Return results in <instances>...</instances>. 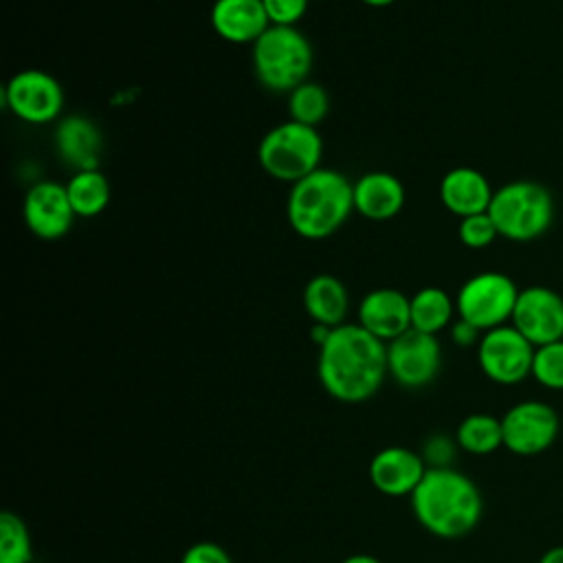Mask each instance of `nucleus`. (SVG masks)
<instances>
[{
    "label": "nucleus",
    "mask_w": 563,
    "mask_h": 563,
    "mask_svg": "<svg viewBox=\"0 0 563 563\" xmlns=\"http://www.w3.org/2000/svg\"><path fill=\"white\" fill-rule=\"evenodd\" d=\"M387 374V343L358 323L332 328L328 339L319 345V383L341 402H363L372 398Z\"/></svg>",
    "instance_id": "obj_1"
},
{
    "label": "nucleus",
    "mask_w": 563,
    "mask_h": 563,
    "mask_svg": "<svg viewBox=\"0 0 563 563\" xmlns=\"http://www.w3.org/2000/svg\"><path fill=\"white\" fill-rule=\"evenodd\" d=\"M409 499L418 523L440 539L468 534L484 512L477 484L451 466H429Z\"/></svg>",
    "instance_id": "obj_2"
},
{
    "label": "nucleus",
    "mask_w": 563,
    "mask_h": 563,
    "mask_svg": "<svg viewBox=\"0 0 563 563\" xmlns=\"http://www.w3.org/2000/svg\"><path fill=\"white\" fill-rule=\"evenodd\" d=\"M352 185L330 167H319L292 183L286 198L290 229L303 240H325L336 233L354 211Z\"/></svg>",
    "instance_id": "obj_3"
},
{
    "label": "nucleus",
    "mask_w": 563,
    "mask_h": 563,
    "mask_svg": "<svg viewBox=\"0 0 563 563\" xmlns=\"http://www.w3.org/2000/svg\"><path fill=\"white\" fill-rule=\"evenodd\" d=\"M255 79L271 92H290L308 81L314 51L297 26H268L251 48Z\"/></svg>",
    "instance_id": "obj_4"
},
{
    "label": "nucleus",
    "mask_w": 563,
    "mask_h": 563,
    "mask_svg": "<svg viewBox=\"0 0 563 563\" xmlns=\"http://www.w3.org/2000/svg\"><path fill=\"white\" fill-rule=\"evenodd\" d=\"M488 216L501 238L510 242H532L541 238L554 220V198L537 180H510L495 189Z\"/></svg>",
    "instance_id": "obj_5"
},
{
    "label": "nucleus",
    "mask_w": 563,
    "mask_h": 563,
    "mask_svg": "<svg viewBox=\"0 0 563 563\" xmlns=\"http://www.w3.org/2000/svg\"><path fill=\"white\" fill-rule=\"evenodd\" d=\"M323 139L312 125L286 119L273 125L257 145L260 167L275 180L297 183L321 167Z\"/></svg>",
    "instance_id": "obj_6"
},
{
    "label": "nucleus",
    "mask_w": 563,
    "mask_h": 563,
    "mask_svg": "<svg viewBox=\"0 0 563 563\" xmlns=\"http://www.w3.org/2000/svg\"><path fill=\"white\" fill-rule=\"evenodd\" d=\"M517 297L519 288L506 273L484 271L460 286L455 295V310L460 319L486 332L506 325L512 319Z\"/></svg>",
    "instance_id": "obj_7"
},
{
    "label": "nucleus",
    "mask_w": 563,
    "mask_h": 563,
    "mask_svg": "<svg viewBox=\"0 0 563 563\" xmlns=\"http://www.w3.org/2000/svg\"><path fill=\"white\" fill-rule=\"evenodd\" d=\"M2 103L20 121L46 125L59 121L64 110V88L51 73L24 68L2 86Z\"/></svg>",
    "instance_id": "obj_8"
},
{
    "label": "nucleus",
    "mask_w": 563,
    "mask_h": 563,
    "mask_svg": "<svg viewBox=\"0 0 563 563\" xmlns=\"http://www.w3.org/2000/svg\"><path fill=\"white\" fill-rule=\"evenodd\" d=\"M534 345L510 323L486 330L477 343V363L497 385H517L532 374Z\"/></svg>",
    "instance_id": "obj_9"
},
{
    "label": "nucleus",
    "mask_w": 563,
    "mask_h": 563,
    "mask_svg": "<svg viewBox=\"0 0 563 563\" xmlns=\"http://www.w3.org/2000/svg\"><path fill=\"white\" fill-rule=\"evenodd\" d=\"M559 413L543 400L515 402L501 416L504 446L521 457L548 451L559 435Z\"/></svg>",
    "instance_id": "obj_10"
},
{
    "label": "nucleus",
    "mask_w": 563,
    "mask_h": 563,
    "mask_svg": "<svg viewBox=\"0 0 563 563\" xmlns=\"http://www.w3.org/2000/svg\"><path fill=\"white\" fill-rule=\"evenodd\" d=\"M442 367V347L438 336L407 330L387 343V372L407 389L429 385Z\"/></svg>",
    "instance_id": "obj_11"
},
{
    "label": "nucleus",
    "mask_w": 563,
    "mask_h": 563,
    "mask_svg": "<svg viewBox=\"0 0 563 563\" xmlns=\"http://www.w3.org/2000/svg\"><path fill=\"white\" fill-rule=\"evenodd\" d=\"M26 229L46 242L62 240L75 224L77 213L66 194V185L55 180H37L29 187L22 205Z\"/></svg>",
    "instance_id": "obj_12"
},
{
    "label": "nucleus",
    "mask_w": 563,
    "mask_h": 563,
    "mask_svg": "<svg viewBox=\"0 0 563 563\" xmlns=\"http://www.w3.org/2000/svg\"><path fill=\"white\" fill-rule=\"evenodd\" d=\"M510 323L534 345L563 339V297L548 286L519 290Z\"/></svg>",
    "instance_id": "obj_13"
},
{
    "label": "nucleus",
    "mask_w": 563,
    "mask_h": 563,
    "mask_svg": "<svg viewBox=\"0 0 563 563\" xmlns=\"http://www.w3.org/2000/svg\"><path fill=\"white\" fill-rule=\"evenodd\" d=\"M356 323L383 343H389L411 330L409 297L398 288H374L361 299Z\"/></svg>",
    "instance_id": "obj_14"
},
{
    "label": "nucleus",
    "mask_w": 563,
    "mask_h": 563,
    "mask_svg": "<svg viewBox=\"0 0 563 563\" xmlns=\"http://www.w3.org/2000/svg\"><path fill=\"white\" fill-rule=\"evenodd\" d=\"M427 468L420 453L407 446H385L369 460V482L387 497H411Z\"/></svg>",
    "instance_id": "obj_15"
},
{
    "label": "nucleus",
    "mask_w": 563,
    "mask_h": 563,
    "mask_svg": "<svg viewBox=\"0 0 563 563\" xmlns=\"http://www.w3.org/2000/svg\"><path fill=\"white\" fill-rule=\"evenodd\" d=\"M53 145L57 150V156L75 172L99 169L103 136L92 119L84 114L62 117L53 132Z\"/></svg>",
    "instance_id": "obj_16"
},
{
    "label": "nucleus",
    "mask_w": 563,
    "mask_h": 563,
    "mask_svg": "<svg viewBox=\"0 0 563 563\" xmlns=\"http://www.w3.org/2000/svg\"><path fill=\"white\" fill-rule=\"evenodd\" d=\"M354 211L372 222H385L396 218L407 200L405 185L398 176L374 169L358 176L352 185Z\"/></svg>",
    "instance_id": "obj_17"
},
{
    "label": "nucleus",
    "mask_w": 563,
    "mask_h": 563,
    "mask_svg": "<svg viewBox=\"0 0 563 563\" xmlns=\"http://www.w3.org/2000/svg\"><path fill=\"white\" fill-rule=\"evenodd\" d=\"M211 29L229 44H255L271 26L262 0H216L211 4Z\"/></svg>",
    "instance_id": "obj_18"
},
{
    "label": "nucleus",
    "mask_w": 563,
    "mask_h": 563,
    "mask_svg": "<svg viewBox=\"0 0 563 563\" xmlns=\"http://www.w3.org/2000/svg\"><path fill=\"white\" fill-rule=\"evenodd\" d=\"M440 202L457 218L484 213L493 200L488 178L475 167H453L440 180Z\"/></svg>",
    "instance_id": "obj_19"
},
{
    "label": "nucleus",
    "mask_w": 563,
    "mask_h": 563,
    "mask_svg": "<svg viewBox=\"0 0 563 563\" xmlns=\"http://www.w3.org/2000/svg\"><path fill=\"white\" fill-rule=\"evenodd\" d=\"M303 308L312 323L328 328L345 323L350 310V295L345 284L330 273H319L310 277L303 288Z\"/></svg>",
    "instance_id": "obj_20"
},
{
    "label": "nucleus",
    "mask_w": 563,
    "mask_h": 563,
    "mask_svg": "<svg viewBox=\"0 0 563 563\" xmlns=\"http://www.w3.org/2000/svg\"><path fill=\"white\" fill-rule=\"evenodd\" d=\"M411 303V328L424 334L438 336L444 328L453 323V317L457 314L455 310V299L440 288V286H424L416 290L409 297Z\"/></svg>",
    "instance_id": "obj_21"
},
{
    "label": "nucleus",
    "mask_w": 563,
    "mask_h": 563,
    "mask_svg": "<svg viewBox=\"0 0 563 563\" xmlns=\"http://www.w3.org/2000/svg\"><path fill=\"white\" fill-rule=\"evenodd\" d=\"M66 194L77 218H95L110 202V180L101 169H79L68 178Z\"/></svg>",
    "instance_id": "obj_22"
},
{
    "label": "nucleus",
    "mask_w": 563,
    "mask_h": 563,
    "mask_svg": "<svg viewBox=\"0 0 563 563\" xmlns=\"http://www.w3.org/2000/svg\"><path fill=\"white\" fill-rule=\"evenodd\" d=\"M455 444L471 455H488L504 446L501 418L490 413L466 416L455 431Z\"/></svg>",
    "instance_id": "obj_23"
},
{
    "label": "nucleus",
    "mask_w": 563,
    "mask_h": 563,
    "mask_svg": "<svg viewBox=\"0 0 563 563\" xmlns=\"http://www.w3.org/2000/svg\"><path fill=\"white\" fill-rule=\"evenodd\" d=\"M330 112V95L317 81H303L288 92V119L317 128Z\"/></svg>",
    "instance_id": "obj_24"
},
{
    "label": "nucleus",
    "mask_w": 563,
    "mask_h": 563,
    "mask_svg": "<svg viewBox=\"0 0 563 563\" xmlns=\"http://www.w3.org/2000/svg\"><path fill=\"white\" fill-rule=\"evenodd\" d=\"M33 543L26 523L11 510L0 515V563H31Z\"/></svg>",
    "instance_id": "obj_25"
},
{
    "label": "nucleus",
    "mask_w": 563,
    "mask_h": 563,
    "mask_svg": "<svg viewBox=\"0 0 563 563\" xmlns=\"http://www.w3.org/2000/svg\"><path fill=\"white\" fill-rule=\"evenodd\" d=\"M530 376L545 389L563 391V339L534 347Z\"/></svg>",
    "instance_id": "obj_26"
},
{
    "label": "nucleus",
    "mask_w": 563,
    "mask_h": 563,
    "mask_svg": "<svg viewBox=\"0 0 563 563\" xmlns=\"http://www.w3.org/2000/svg\"><path fill=\"white\" fill-rule=\"evenodd\" d=\"M457 238L468 249H486L499 238V231H497L493 218L488 216V211H484V213L460 218Z\"/></svg>",
    "instance_id": "obj_27"
},
{
    "label": "nucleus",
    "mask_w": 563,
    "mask_h": 563,
    "mask_svg": "<svg viewBox=\"0 0 563 563\" xmlns=\"http://www.w3.org/2000/svg\"><path fill=\"white\" fill-rule=\"evenodd\" d=\"M266 15L273 26H297L306 11L310 0H262Z\"/></svg>",
    "instance_id": "obj_28"
},
{
    "label": "nucleus",
    "mask_w": 563,
    "mask_h": 563,
    "mask_svg": "<svg viewBox=\"0 0 563 563\" xmlns=\"http://www.w3.org/2000/svg\"><path fill=\"white\" fill-rule=\"evenodd\" d=\"M180 563H233V561H231L229 552L220 543L198 541V543H191L183 552Z\"/></svg>",
    "instance_id": "obj_29"
},
{
    "label": "nucleus",
    "mask_w": 563,
    "mask_h": 563,
    "mask_svg": "<svg viewBox=\"0 0 563 563\" xmlns=\"http://www.w3.org/2000/svg\"><path fill=\"white\" fill-rule=\"evenodd\" d=\"M451 455H453V442L444 435L431 438L424 446V453H422L424 462L429 460L433 466H449L446 462L451 460Z\"/></svg>",
    "instance_id": "obj_30"
},
{
    "label": "nucleus",
    "mask_w": 563,
    "mask_h": 563,
    "mask_svg": "<svg viewBox=\"0 0 563 563\" xmlns=\"http://www.w3.org/2000/svg\"><path fill=\"white\" fill-rule=\"evenodd\" d=\"M482 334H484V332H482L479 328H475L473 323H468V321H464V319H460V317L451 323V339H453V343L460 345V347L477 345L479 339H482Z\"/></svg>",
    "instance_id": "obj_31"
},
{
    "label": "nucleus",
    "mask_w": 563,
    "mask_h": 563,
    "mask_svg": "<svg viewBox=\"0 0 563 563\" xmlns=\"http://www.w3.org/2000/svg\"><path fill=\"white\" fill-rule=\"evenodd\" d=\"M539 563H563V545H552V548H548V550L541 554Z\"/></svg>",
    "instance_id": "obj_32"
},
{
    "label": "nucleus",
    "mask_w": 563,
    "mask_h": 563,
    "mask_svg": "<svg viewBox=\"0 0 563 563\" xmlns=\"http://www.w3.org/2000/svg\"><path fill=\"white\" fill-rule=\"evenodd\" d=\"M341 563H383V561L372 556V554H350Z\"/></svg>",
    "instance_id": "obj_33"
},
{
    "label": "nucleus",
    "mask_w": 563,
    "mask_h": 563,
    "mask_svg": "<svg viewBox=\"0 0 563 563\" xmlns=\"http://www.w3.org/2000/svg\"><path fill=\"white\" fill-rule=\"evenodd\" d=\"M363 4H367V7H389V4H394L396 0H361Z\"/></svg>",
    "instance_id": "obj_34"
}]
</instances>
